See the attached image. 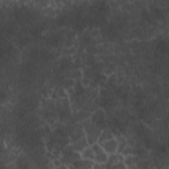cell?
I'll return each mask as SVG.
<instances>
[{
    "mask_svg": "<svg viewBox=\"0 0 169 169\" xmlns=\"http://www.w3.org/2000/svg\"><path fill=\"white\" fill-rule=\"evenodd\" d=\"M5 99H7V97H5V94H4V93H2V94H0V100L3 102V100H5Z\"/></svg>",
    "mask_w": 169,
    "mask_h": 169,
    "instance_id": "10",
    "label": "cell"
},
{
    "mask_svg": "<svg viewBox=\"0 0 169 169\" xmlns=\"http://www.w3.org/2000/svg\"><path fill=\"white\" fill-rule=\"evenodd\" d=\"M104 120H106V118H104V112L102 110L95 111L93 114V116H91V123L94 126H97L99 129H102V126H103Z\"/></svg>",
    "mask_w": 169,
    "mask_h": 169,
    "instance_id": "3",
    "label": "cell"
},
{
    "mask_svg": "<svg viewBox=\"0 0 169 169\" xmlns=\"http://www.w3.org/2000/svg\"><path fill=\"white\" fill-rule=\"evenodd\" d=\"M73 84H74V80H71V78H70V80H67V81L65 82V86H66V87H71Z\"/></svg>",
    "mask_w": 169,
    "mask_h": 169,
    "instance_id": "9",
    "label": "cell"
},
{
    "mask_svg": "<svg viewBox=\"0 0 169 169\" xmlns=\"http://www.w3.org/2000/svg\"><path fill=\"white\" fill-rule=\"evenodd\" d=\"M90 147L93 148L94 151V155H95V162H98V164H106L107 162V159H109V155L106 153V152L103 151V148L100 147L99 143H95L93 145H90Z\"/></svg>",
    "mask_w": 169,
    "mask_h": 169,
    "instance_id": "1",
    "label": "cell"
},
{
    "mask_svg": "<svg viewBox=\"0 0 169 169\" xmlns=\"http://www.w3.org/2000/svg\"><path fill=\"white\" fill-rule=\"evenodd\" d=\"M100 147L103 148V151L106 152L107 155H112V153H116L118 147H119V143L116 142V139H111V140H107V142L100 143Z\"/></svg>",
    "mask_w": 169,
    "mask_h": 169,
    "instance_id": "2",
    "label": "cell"
},
{
    "mask_svg": "<svg viewBox=\"0 0 169 169\" xmlns=\"http://www.w3.org/2000/svg\"><path fill=\"white\" fill-rule=\"evenodd\" d=\"M89 145V143H87V140H86V138H82V139H80L78 142H75L74 144H73V151L74 152H81L86 148Z\"/></svg>",
    "mask_w": 169,
    "mask_h": 169,
    "instance_id": "5",
    "label": "cell"
},
{
    "mask_svg": "<svg viewBox=\"0 0 169 169\" xmlns=\"http://www.w3.org/2000/svg\"><path fill=\"white\" fill-rule=\"evenodd\" d=\"M17 167H19V169H29V165H28V162L24 159H20L19 160Z\"/></svg>",
    "mask_w": 169,
    "mask_h": 169,
    "instance_id": "7",
    "label": "cell"
},
{
    "mask_svg": "<svg viewBox=\"0 0 169 169\" xmlns=\"http://www.w3.org/2000/svg\"><path fill=\"white\" fill-rule=\"evenodd\" d=\"M77 78H81V71H80V70H75L74 73H73L71 80H77Z\"/></svg>",
    "mask_w": 169,
    "mask_h": 169,
    "instance_id": "8",
    "label": "cell"
},
{
    "mask_svg": "<svg viewBox=\"0 0 169 169\" xmlns=\"http://www.w3.org/2000/svg\"><path fill=\"white\" fill-rule=\"evenodd\" d=\"M114 139V133H112L110 129H103V131H100L99 133V138H98V143H103V142H107V140H111Z\"/></svg>",
    "mask_w": 169,
    "mask_h": 169,
    "instance_id": "6",
    "label": "cell"
},
{
    "mask_svg": "<svg viewBox=\"0 0 169 169\" xmlns=\"http://www.w3.org/2000/svg\"><path fill=\"white\" fill-rule=\"evenodd\" d=\"M80 156H81L82 160H89V161H94L95 160V155H94V151H93L91 147H86L80 153Z\"/></svg>",
    "mask_w": 169,
    "mask_h": 169,
    "instance_id": "4",
    "label": "cell"
}]
</instances>
